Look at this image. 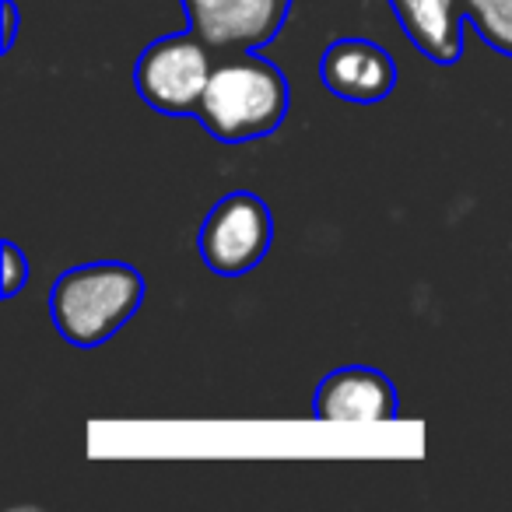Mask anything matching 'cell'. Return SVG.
Listing matches in <instances>:
<instances>
[{
	"instance_id": "obj_3",
	"label": "cell",
	"mask_w": 512,
	"mask_h": 512,
	"mask_svg": "<svg viewBox=\"0 0 512 512\" xmlns=\"http://www.w3.org/2000/svg\"><path fill=\"white\" fill-rule=\"evenodd\" d=\"M211 46L197 32L155 39L134 64V88L155 113L197 116L204 88L211 81L214 57Z\"/></svg>"
},
{
	"instance_id": "obj_2",
	"label": "cell",
	"mask_w": 512,
	"mask_h": 512,
	"mask_svg": "<svg viewBox=\"0 0 512 512\" xmlns=\"http://www.w3.org/2000/svg\"><path fill=\"white\" fill-rule=\"evenodd\" d=\"M144 302V278L130 264H85L50 288V320L74 348H99Z\"/></svg>"
},
{
	"instance_id": "obj_11",
	"label": "cell",
	"mask_w": 512,
	"mask_h": 512,
	"mask_svg": "<svg viewBox=\"0 0 512 512\" xmlns=\"http://www.w3.org/2000/svg\"><path fill=\"white\" fill-rule=\"evenodd\" d=\"M0 15H4V39H0V50L8 53L18 39V4L15 0H4V4H0Z\"/></svg>"
},
{
	"instance_id": "obj_4",
	"label": "cell",
	"mask_w": 512,
	"mask_h": 512,
	"mask_svg": "<svg viewBox=\"0 0 512 512\" xmlns=\"http://www.w3.org/2000/svg\"><path fill=\"white\" fill-rule=\"evenodd\" d=\"M274 239V218L256 193L235 190L214 204L200 228V256L221 278H239L264 264Z\"/></svg>"
},
{
	"instance_id": "obj_7",
	"label": "cell",
	"mask_w": 512,
	"mask_h": 512,
	"mask_svg": "<svg viewBox=\"0 0 512 512\" xmlns=\"http://www.w3.org/2000/svg\"><path fill=\"white\" fill-rule=\"evenodd\" d=\"M313 414L320 421L344 425H376L397 418V386L369 365H348L330 372L316 390Z\"/></svg>"
},
{
	"instance_id": "obj_8",
	"label": "cell",
	"mask_w": 512,
	"mask_h": 512,
	"mask_svg": "<svg viewBox=\"0 0 512 512\" xmlns=\"http://www.w3.org/2000/svg\"><path fill=\"white\" fill-rule=\"evenodd\" d=\"M404 36L432 64L453 67L463 57L467 0H390Z\"/></svg>"
},
{
	"instance_id": "obj_5",
	"label": "cell",
	"mask_w": 512,
	"mask_h": 512,
	"mask_svg": "<svg viewBox=\"0 0 512 512\" xmlns=\"http://www.w3.org/2000/svg\"><path fill=\"white\" fill-rule=\"evenodd\" d=\"M183 11L214 53H249L285 29L292 0H183Z\"/></svg>"
},
{
	"instance_id": "obj_10",
	"label": "cell",
	"mask_w": 512,
	"mask_h": 512,
	"mask_svg": "<svg viewBox=\"0 0 512 512\" xmlns=\"http://www.w3.org/2000/svg\"><path fill=\"white\" fill-rule=\"evenodd\" d=\"M0 253H4V299H15L29 281V260H25L22 246L11 239L0 246Z\"/></svg>"
},
{
	"instance_id": "obj_9",
	"label": "cell",
	"mask_w": 512,
	"mask_h": 512,
	"mask_svg": "<svg viewBox=\"0 0 512 512\" xmlns=\"http://www.w3.org/2000/svg\"><path fill=\"white\" fill-rule=\"evenodd\" d=\"M467 22L491 50L512 57V0H467Z\"/></svg>"
},
{
	"instance_id": "obj_1",
	"label": "cell",
	"mask_w": 512,
	"mask_h": 512,
	"mask_svg": "<svg viewBox=\"0 0 512 512\" xmlns=\"http://www.w3.org/2000/svg\"><path fill=\"white\" fill-rule=\"evenodd\" d=\"M288 106H292L288 78L271 60H264L256 50L225 53V60L211 71L197 120L214 141L242 144L274 134L285 123Z\"/></svg>"
},
{
	"instance_id": "obj_6",
	"label": "cell",
	"mask_w": 512,
	"mask_h": 512,
	"mask_svg": "<svg viewBox=\"0 0 512 512\" xmlns=\"http://www.w3.org/2000/svg\"><path fill=\"white\" fill-rule=\"evenodd\" d=\"M320 81L337 99L372 106V102H383L397 88V64L379 43L337 39L320 57Z\"/></svg>"
}]
</instances>
